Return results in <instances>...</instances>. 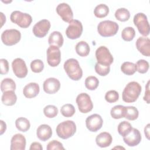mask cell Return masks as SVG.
<instances>
[{"instance_id": "cell-1", "label": "cell", "mask_w": 150, "mask_h": 150, "mask_svg": "<svg viewBox=\"0 0 150 150\" xmlns=\"http://www.w3.org/2000/svg\"><path fill=\"white\" fill-rule=\"evenodd\" d=\"M141 89V86L138 82L131 81L128 83L122 91V100L128 103L135 102L140 95Z\"/></svg>"}, {"instance_id": "cell-2", "label": "cell", "mask_w": 150, "mask_h": 150, "mask_svg": "<svg viewBox=\"0 0 150 150\" xmlns=\"http://www.w3.org/2000/svg\"><path fill=\"white\" fill-rule=\"evenodd\" d=\"M63 67L67 76L71 80L77 81L82 77L83 70L77 60L69 59L64 62Z\"/></svg>"}, {"instance_id": "cell-3", "label": "cell", "mask_w": 150, "mask_h": 150, "mask_svg": "<svg viewBox=\"0 0 150 150\" xmlns=\"http://www.w3.org/2000/svg\"><path fill=\"white\" fill-rule=\"evenodd\" d=\"M57 136L63 139H68L74 135L76 131V125L74 121L67 120L59 123L56 129Z\"/></svg>"}, {"instance_id": "cell-4", "label": "cell", "mask_w": 150, "mask_h": 150, "mask_svg": "<svg viewBox=\"0 0 150 150\" xmlns=\"http://www.w3.org/2000/svg\"><path fill=\"white\" fill-rule=\"evenodd\" d=\"M118 29V23L110 20L101 21L97 26L98 33L103 37L112 36L117 33Z\"/></svg>"}, {"instance_id": "cell-5", "label": "cell", "mask_w": 150, "mask_h": 150, "mask_svg": "<svg viewBox=\"0 0 150 150\" xmlns=\"http://www.w3.org/2000/svg\"><path fill=\"white\" fill-rule=\"evenodd\" d=\"M11 21L22 28L29 27L32 21V16L27 13L19 11H13L10 16Z\"/></svg>"}, {"instance_id": "cell-6", "label": "cell", "mask_w": 150, "mask_h": 150, "mask_svg": "<svg viewBox=\"0 0 150 150\" xmlns=\"http://www.w3.org/2000/svg\"><path fill=\"white\" fill-rule=\"evenodd\" d=\"M133 22L142 35L145 37L149 35V25L145 14L141 12L137 13L134 17Z\"/></svg>"}, {"instance_id": "cell-7", "label": "cell", "mask_w": 150, "mask_h": 150, "mask_svg": "<svg viewBox=\"0 0 150 150\" xmlns=\"http://www.w3.org/2000/svg\"><path fill=\"white\" fill-rule=\"evenodd\" d=\"M21 38V32L15 29H6L1 35V40L6 46H12L18 43Z\"/></svg>"}, {"instance_id": "cell-8", "label": "cell", "mask_w": 150, "mask_h": 150, "mask_svg": "<svg viewBox=\"0 0 150 150\" xmlns=\"http://www.w3.org/2000/svg\"><path fill=\"white\" fill-rule=\"evenodd\" d=\"M96 57L97 63L103 65H110L114 61V58L109 49L104 46L98 47L96 51Z\"/></svg>"}, {"instance_id": "cell-9", "label": "cell", "mask_w": 150, "mask_h": 150, "mask_svg": "<svg viewBox=\"0 0 150 150\" xmlns=\"http://www.w3.org/2000/svg\"><path fill=\"white\" fill-rule=\"evenodd\" d=\"M79 111L82 113H87L91 111L93 108V104L90 96L82 93L79 94L76 100Z\"/></svg>"}, {"instance_id": "cell-10", "label": "cell", "mask_w": 150, "mask_h": 150, "mask_svg": "<svg viewBox=\"0 0 150 150\" xmlns=\"http://www.w3.org/2000/svg\"><path fill=\"white\" fill-rule=\"evenodd\" d=\"M83 32V25L80 21L77 19H73L66 30V34L68 38L76 39L81 35Z\"/></svg>"}, {"instance_id": "cell-11", "label": "cell", "mask_w": 150, "mask_h": 150, "mask_svg": "<svg viewBox=\"0 0 150 150\" xmlns=\"http://www.w3.org/2000/svg\"><path fill=\"white\" fill-rule=\"evenodd\" d=\"M47 62L51 67H56L58 66L61 60V52L59 47L50 45L47 49Z\"/></svg>"}, {"instance_id": "cell-12", "label": "cell", "mask_w": 150, "mask_h": 150, "mask_svg": "<svg viewBox=\"0 0 150 150\" xmlns=\"http://www.w3.org/2000/svg\"><path fill=\"white\" fill-rule=\"evenodd\" d=\"M50 22L49 20L42 19L37 22L33 27L32 32L34 35L38 38L45 37L50 28Z\"/></svg>"}, {"instance_id": "cell-13", "label": "cell", "mask_w": 150, "mask_h": 150, "mask_svg": "<svg viewBox=\"0 0 150 150\" xmlns=\"http://www.w3.org/2000/svg\"><path fill=\"white\" fill-rule=\"evenodd\" d=\"M103 120L102 117L97 114H94L88 116L86 120L87 128L91 132H97L103 126Z\"/></svg>"}, {"instance_id": "cell-14", "label": "cell", "mask_w": 150, "mask_h": 150, "mask_svg": "<svg viewBox=\"0 0 150 150\" xmlns=\"http://www.w3.org/2000/svg\"><path fill=\"white\" fill-rule=\"evenodd\" d=\"M12 68L15 75L18 78H24L28 74L26 63L21 58H16L13 60Z\"/></svg>"}, {"instance_id": "cell-15", "label": "cell", "mask_w": 150, "mask_h": 150, "mask_svg": "<svg viewBox=\"0 0 150 150\" xmlns=\"http://www.w3.org/2000/svg\"><path fill=\"white\" fill-rule=\"evenodd\" d=\"M56 12L63 21L70 22L73 18V13L70 5L66 3L59 4L56 7Z\"/></svg>"}, {"instance_id": "cell-16", "label": "cell", "mask_w": 150, "mask_h": 150, "mask_svg": "<svg viewBox=\"0 0 150 150\" xmlns=\"http://www.w3.org/2000/svg\"><path fill=\"white\" fill-rule=\"evenodd\" d=\"M123 140L129 146H135L140 143L141 134L138 129L132 128L127 135L123 137Z\"/></svg>"}, {"instance_id": "cell-17", "label": "cell", "mask_w": 150, "mask_h": 150, "mask_svg": "<svg viewBox=\"0 0 150 150\" xmlns=\"http://www.w3.org/2000/svg\"><path fill=\"white\" fill-rule=\"evenodd\" d=\"M60 87L59 80L54 77H50L45 80L43 84V90L49 94H54L57 92Z\"/></svg>"}, {"instance_id": "cell-18", "label": "cell", "mask_w": 150, "mask_h": 150, "mask_svg": "<svg viewBox=\"0 0 150 150\" xmlns=\"http://www.w3.org/2000/svg\"><path fill=\"white\" fill-rule=\"evenodd\" d=\"M136 47L144 56L149 57L150 56V40L148 38L141 36L136 41Z\"/></svg>"}, {"instance_id": "cell-19", "label": "cell", "mask_w": 150, "mask_h": 150, "mask_svg": "<svg viewBox=\"0 0 150 150\" xmlns=\"http://www.w3.org/2000/svg\"><path fill=\"white\" fill-rule=\"evenodd\" d=\"M26 138L21 134H16L11 140V150H25L26 147Z\"/></svg>"}, {"instance_id": "cell-20", "label": "cell", "mask_w": 150, "mask_h": 150, "mask_svg": "<svg viewBox=\"0 0 150 150\" xmlns=\"http://www.w3.org/2000/svg\"><path fill=\"white\" fill-rule=\"evenodd\" d=\"M52 130L49 125L42 124L37 128L36 135L38 138L42 141L48 140L52 137Z\"/></svg>"}, {"instance_id": "cell-21", "label": "cell", "mask_w": 150, "mask_h": 150, "mask_svg": "<svg viewBox=\"0 0 150 150\" xmlns=\"http://www.w3.org/2000/svg\"><path fill=\"white\" fill-rule=\"evenodd\" d=\"M40 91L39 86L36 83H29L23 89V95L28 98L35 97L38 95Z\"/></svg>"}, {"instance_id": "cell-22", "label": "cell", "mask_w": 150, "mask_h": 150, "mask_svg": "<svg viewBox=\"0 0 150 150\" xmlns=\"http://www.w3.org/2000/svg\"><path fill=\"white\" fill-rule=\"evenodd\" d=\"M112 141L111 135L107 132H103L99 134L96 138L97 145L101 148L109 146Z\"/></svg>"}, {"instance_id": "cell-23", "label": "cell", "mask_w": 150, "mask_h": 150, "mask_svg": "<svg viewBox=\"0 0 150 150\" xmlns=\"http://www.w3.org/2000/svg\"><path fill=\"white\" fill-rule=\"evenodd\" d=\"M64 39L62 34L59 31L53 32L49 36L48 39V43L50 45L56 46L58 47L62 46Z\"/></svg>"}, {"instance_id": "cell-24", "label": "cell", "mask_w": 150, "mask_h": 150, "mask_svg": "<svg viewBox=\"0 0 150 150\" xmlns=\"http://www.w3.org/2000/svg\"><path fill=\"white\" fill-rule=\"evenodd\" d=\"M1 100L4 104L8 106H11L16 103L17 97L14 91H7L3 93Z\"/></svg>"}, {"instance_id": "cell-25", "label": "cell", "mask_w": 150, "mask_h": 150, "mask_svg": "<svg viewBox=\"0 0 150 150\" xmlns=\"http://www.w3.org/2000/svg\"><path fill=\"white\" fill-rule=\"evenodd\" d=\"M76 53L81 57L87 56L90 51L88 44L85 41H80L77 43L75 47Z\"/></svg>"}, {"instance_id": "cell-26", "label": "cell", "mask_w": 150, "mask_h": 150, "mask_svg": "<svg viewBox=\"0 0 150 150\" xmlns=\"http://www.w3.org/2000/svg\"><path fill=\"white\" fill-rule=\"evenodd\" d=\"M16 89L15 82L10 78H5L3 79L1 83V90L2 92L7 91H14Z\"/></svg>"}, {"instance_id": "cell-27", "label": "cell", "mask_w": 150, "mask_h": 150, "mask_svg": "<svg viewBox=\"0 0 150 150\" xmlns=\"http://www.w3.org/2000/svg\"><path fill=\"white\" fill-rule=\"evenodd\" d=\"M15 125L16 128L22 132H26L30 127L29 121L25 117H19L15 121Z\"/></svg>"}, {"instance_id": "cell-28", "label": "cell", "mask_w": 150, "mask_h": 150, "mask_svg": "<svg viewBox=\"0 0 150 150\" xmlns=\"http://www.w3.org/2000/svg\"><path fill=\"white\" fill-rule=\"evenodd\" d=\"M139 115L138 109L134 106H127L125 107L124 118L127 120L134 121L135 120Z\"/></svg>"}, {"instance_id": "cell-29", "label": "cell", "mask_w": 150, "mask_h": 150, "mask_svg": "<svg viewBox=\"0 0 150 150\" xmlns=\"http://www.w3.org/2000/svg\"><path fill=\"white\" fill-rule=\"evenodd\" d=\"M121 70L126 75L131 76L137 71L136 64L129 62H125L121 66Z\"/></svg>"}, {"instance_id": "cell-30", "label": "cell", "mask_w": 150, "mask_h": 150, "mask_svg": "<svg viewBox=\"0 0 150 150\" xmlns=\"http://www.w3.org/2000/svg\"><path fill=\"white\" fill-rule=\"evenodd\" d=\"M109 13V8L107 5L104 4H101L97 5L94 10V15L98 18L105 17Z\"/></svg>"}, {"instance_id": "cell-31", "label": "cell", "mask_w": 150, "mask_h": 150, "mask_svg": "<svg viewBox=\"0 0 150 150\" xmlns=\"http://www.w3.org/2000/svg\"><path fill=\"white\" fill-rule=\"evenodd\" d=\"M115 17L117 20L121 22H125L129 19L130 13L126 8H120L116 10L115 12Z\"/></svg>"}, {"instance_id": "cell-32", "label": "cell", "mask_w": 150, "mask_h": 150, "mask_svg": "<svg viewBox=\"0 0 150 150\" xmlns=\"http://www.w3.org/2000/svg\"><path fill=\"white\" fill-rule=\"evenodd\" d=\"M125 107L122 105H117L113 107L110 111L111 117L114 119H120L124 117Z\"/></svg>"}, {"instance_id": "cell-33", "label": "cell", "mask_w": 150, "mask_h": 150, "mask_svg": "<svg viewBox=\"0 0 150 150\" xmlns=\"http://www.w3.org/2000/svg\"><path fill=\"white\" fill-rule=\"evenodd\" d=\"M132 127L131 124L127 121H123L121 122L118 125V132L122 137L127 135L132 129Z\"/></svg>"}, {"instance_id": "cell-34", "label": "cell", "mask_w": 150, "mask_h": 150, "mask_svg": "<svg viewBox=\"0 0 150 150\" xmlns=\"http://www.w3.org/2000/svg\"><path fill=\"white\" fill-rule=\"evenodd\" d=\"M135 35V31L132 27L128 26L125 28L121 32V37L125 41H131Z\"/></svg>"}, {"instance_id": "cell-35", "label": "cell", "mask_w": 150, "mask_h": 150, "mask_svg": "<svg viewBox=\"0 0 150 150\" xmlns=\"http://www.w3.org/2000/svg\"><path fill=\"white\" fill-rule=\"evenodd\" d=\"M99 84L98 79L93 76L87 77L85 80V86L90 90H96Z\"/></svg>"}, {"instance_id": "cell-36", "label": "cell", "mask_w": 150, "mask_h": 150, "mask_svg": "<svg viewBox=\"0 0 150 150\" xmlns=\"http://www.w3.org/2000/svg\"><path fill=\"white\" fill-rule=\"evenodd\" d=\"M75 111L74 107L71 104H66L60 108L61 114L65 117H72L74 114Z\"/></svg>"}, {"instance_id": "cell-37", "label": "cell", "mask_w": 150, "mask_h": 150, "mask_svg": "<svg viewBox=\"0 0 150 150\" xmlns=\"http://www.w3.org/2000/svg\"><path fill=\"white\" fill-rule=\"evenodd\" d=\"M45 115L49 118L55 117L58 114L57 108L53 105H47L43 109Z\"/></svg>"}, {"instance_id": "cell-38", "label": "cell", "mask_w": 150, "mask_h": 150, "mask_svg": "<svg viewBox=\"0 0 150 150\" xmlns=\"http://www.w3.org/2000/svg\"><path fill=\"white\" fill-rule=\"evenodd\" d=\"M96 72L101 76H105L107 75L110 71V66L109 65H103L97 63L95 65Z\"/></svg>"}, {"instance_id": "cell-39", "label": "cell", "mask_w": 150, "mask_h": 150, "mask_svg": "<svg viewBox=\"0 0 150 150\" xmlns=\"http://www.w3.org/2000/svg\"><path fill=\"white\" fill-rule=\"evenodd\" d=\"M137 66V71H138L139 73L144 74L148 71L149 69V63L144 59H141L137 61L136 63Z\"/></svg>"}, {"instance_id": "cell-40", "label": "cell", "mask_w": 150, "mask_h": 150, "mask_svg": "<svg viewBox=\"0 0 150 150\" xmlns=\"http://www.w3.org/2000/svg\"><path fill=\"white\" fill-rule=\"evenodd\" d=\"M30 69L34 73H40L44 69L43 62L40 59H35L30 63Z\"/></svg>"}, {"instance_id": "cell-41", "label": "cell", "mask_w": 150, "mask_h": 150, "mask_svg": "<svg viewBox=\"0 0 150 150\" xmlns=\"http://www.w3.org/2000/svg\"><path fill=\"white\" fill-rule=\"evenodd\" d=\"M105 99L108 103H115L119 99V94L115 90L108 91L105 94Z\"/></svg>"}, {"instance_id": "cell-42", "label": "cell", "mask_w": 150, "mask_h": 150, "mask_svg": "<svg viewBox=\"0 0 150 150\" xmlns=\"http://www.w3.org/2000/svg\"><path fill=\"white\" fill-rule=\"evenodd\" d=\"M47 150L53 149H64L63 144L57 140H53L49 142L46 147Z\"/></svg>"}, {"instance_id": "cell-43", "label": "cell", "mask_w": 150, "mask_h": 150, "mask_svg": "<svg viewBox=\"0 0 150 150\" xmlns=\"http://www.w3.org/2000/svg\"><path fill=\"white\" fill-rule=\"evenodd\" d=\"M0 63H1V74H5L8 73L9 71V63L7 60L5 59H1Z\"/></svg>"}, {"instance_id": "cell-44", "label": "cell", "mask_w": 150, "mask_h": 150, "mask_svg": "<svg viewBox=\"0 0 150 150\" xmlns=\"http://www.w3.org/2000/svg\"><path fill=\"white\" fill-rule=\"evenodd\" d=\"M149 81H148L146 86V91L145 93V96L144 97V100L146 101L148 104L149 103Z\"/></svg>"}, {"instance_id": "cell-45", "label": "cell", "mask_w": 150, "mask_h": 150, "mask_svg": "<svg viewBox=\"0 0 150 150\" xmlns=\"http://www.w3.org/2000/svg\"><path fill=\"white\" fill-rule=\"evenodd\" d=\"M30 150H33V149H39V150H42L43 147L42 145L38 142H33L31 144L29 148Z\"/></svg>"}, {"instance_id": "cell-46", "label": "cell", "mask_w": 150, "mask_h": 150, "mask_svg": "<svg viewBox=\"0 0 150 150\" xmlns=\"http://www.w3.org/2000/svg\"><path fill=\"white\" fill-rule=\"evenodd\" d=\"M0 123H1V132H0V134L2 135L6 131V123L2 121V120H0Z\"/></svg>"}, {"instance_id": "cell-47", "label": "cell", "mask_w": 150, "mask_h": 150, "mask_svg": "<svg viewBox=\"0 0 150 150\" xmlns=\"http://www.w3.org/2000/svg\"><path fill=\"white\" fill-rule=\"evenodd\" d=\"M149 124H147L144 128V134L148 139H149Z\"/></svg>"}]
</instances>
